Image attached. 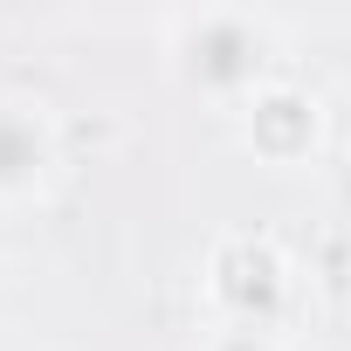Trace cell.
I'll use <instances>...</instances> for the list:
<instances>
[{"instance_id": "1", "label": "cell", "mask_w": 351, "mask_h": 351, "mask_svg": "<svg viewBox=\"0 0 351 351\" xmlns=\"http://www.w3.org/2000/svg\"><path fill=\"white\" fill-rule=\"evenodd\" d=\"M158 56L186 97L241 110L276 83V21L248 8H180L158 28Z\"/></svg>"}, {"instance_id": "2", "label": "cell", "mask_w": 351, "mask_h": 351, "mask_svg": "<svg viewBox=\"0 0 351 351\" xmlns=\"http://www.w3.org/2000/svg\"><path fill=\"white\" fill-rule=\"evenodd\" d=\"M200 296L214 310V324H248V330H289L296 296H303V269L296 255L262 234V228H234L207 248L200 262Z\"/></svg>"}, {"instance_id": "3", "label": "cell", "mask_w": 351, "mask_h": 351, "mask_svg": "<svg viewBox=\"0 0 351 351\" xmlns=\"http://www.w3.org/2000/svg\"><path fill=\"white\" fill-rule=\"evenodd\" d=\"M234 124H241L248 158L269 165V172H303V165H317L324 145H330V110H324V97L303 90V83H282V76H276L269 90H255V97L234 110Z\"/></svg>"}, {"instance_id": "4", "label": "cell", "mask_w": 351, "mask_h": 351, "mask_svg": "<svg viewBox=\"0 0 351 351\" xmlns=\"http://www.w3.org/2000/svg\"><path fill=\"white\" fill-rule=\"evenodd\" d=\"M62 165V138H56V110L42 97H0V214L35 207Z\"/></svg>"}, {"instance_id": "5", "label": "cell", "mask_w": 351, "mask_h": 351, "mask_svg": "<svg viewBox=\"0 0 351 351\" xmlns=\"http://www.w3.org/2000/svg\"><path fill=\"white\" fill-rule=\"evenodd\" d=\"M200 351H289L282 330H248V324H207Z\"/></svg>"}, {"instance_id": "6", "label": "cell", "mask_w": 351, "mask_h": 351, "mask_svg": "<svg viewBox=\"0 0 351 351\" xmlns=\"http://www.w3.org/2000/svg\"><path fill=\"white\" fill-rule=\"evenodd\" d=\"M330 200H337V214L351 221V152H344V165L330 172Z\"/></svg>"}]
</instances>
